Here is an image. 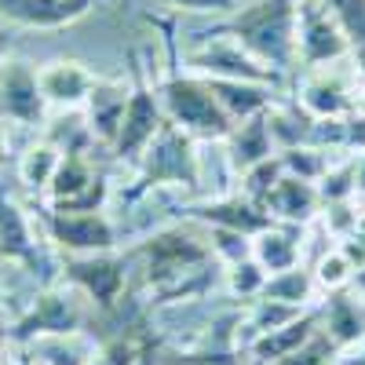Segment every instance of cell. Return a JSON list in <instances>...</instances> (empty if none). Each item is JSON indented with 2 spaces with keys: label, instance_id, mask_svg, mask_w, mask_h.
<instances>
[{
  "label": "cell",
  "instance_id": "cell-5",
  "mask_svg": "<svg viewBox=\"0 0 365 365\" xmlns=\"http://www.w3.org/2000/svg\"><path fill=\"white\" fill-rule=\"evenodd\" d=\"M182 70L208 81H252V84H270V88H278L285 77L274 66L259 63L234 37H220V34H205L194 48L182 51Z\"/></svg>",
  "mask_w": 365,
  "mask_h": 365
},
{
  "label": "cell",
  "instance_id": "cell-23",
  "mask_svg": "<svg viewBox=\"0 0 365 365\" xmlns=\"http://www.w3.org/2000/svg\"><path fill=\"white\" fill-rule=\"evenodd\" d=\"M318 329H322V314L307 311V314H299L292 325H282L274 332H263V336H252L249 340V354L256 358V365H274V361L296 354Z\"/></svg>",
  "mask_w": 365,
  "mask_h": 365
},
{
  "label": "cell",
  "instance_id": "cell-26",
  "mask_svg": "<svg viewBox=\"0 0 365 365\" xmlns=\"http://www.w3.org/2000/svg\"><path fill=\"white\" fill-rule=\"evenodd\" d=\"M318 292V282H314V270L307 267H289V270H278L270 274L267 285H263V296L267 299H278V303H289V307H311V299Z\"/></svg>",
  "mask_w": 365,
  "mask_h": 365
},
{
  "label": "cell",
  "instance_id": "cell-31",
  "mask_svg": "<svg viewBox=\"0 0 365 365\" xmlns=\"http://www.w3.org/2000/svg\"><path fill=\"white\" fill-rule=\"evenodd\" d=\"M146 347V336L143 332H128V336H113L106 344L96 347V354H91L84 365H135L139 351Z\"/></svg>",
  "mask_w": 365,
  "mask_h": 365
},
{
  "label": "cell",
  "instance_id": "cell-37",
  "mask_svg": "<svg viewBox=\"0 0 365 365\" xmlns=\"http://www.w3.org/2000/svg\"><path fill=\"white\" fill-rule=\"evenodd\" d=\"M354 197H365V150L354 158Z\"/></svg>",
  "mask_w": 365,
  "mask_h": 365
},
{
  "label": "cell",
  "instance_id": "cell-44",
  "mask_svg": "<svg viewBox=\"0 0 365 365\" xmlns=\"http://www.w3.org/2000/svg\"><path fill=\"white\" fill-rule=\"evenodd\" d=\"M0 303H4V289H0Z\"/></svg>",
  "mask_w": 365,
  "mask_h": 365
},
{
  "label": "cell",
  "instance_id": "cell-6",
  "mask_svg": "<svg viewBox=\"0 0 365 365\" xmlns=\"http://www.w3.org/2000/svg\"><path fill=\"white\" fill-rule=\"evenodd\" d=\"M351 55V37L325 0H299L296 8V66L322 70Z\"/></svg>",
  "mask_w": 365,
  "mask_h": 365
},
{
  "label": "cell",
  "instance_id": "cell-32",
  "mask_svg": "<svg viewBox=\"0 0 365 365\" xmlns=\"http://www.w3.org/2000/svg\"><path fill=\"white\" fill-rule=\"evenodd\" d=\"M351 274H354V267H351V259L344 256V249H329V252H322L318 263H314V282H318V289H325V292L347 289V285H351Z\"/></svg>",
  "mask_w": 365,
  "mask_h": 365
},
{
  "label": "cell",
  "instance_id": "cell-34",
  "mask_svg": "<svg viewBox=\"0 0 365 365\" xmlns=\"http://www.w3.org/2000/svg\"><path fill=\"white\" fill-rule=\"evenodd\" d=\"M351 37V51L365 44V0H325Z\"/></svg>",
  "mask_w": 365,
  "mask_h": 365
},
{
  "label": "cell",
  "instance_id": "cell-1",
  "mask_svg": "<svg viewBox=\"0 0 365 365\" xmlns=\"http://www.w3.org/2000/svg\"><path fill=\"white\" fill-rule=\"evenodd\" d=\"M143 270V285L154 296L187 299L205 289L208 274L220 267V256L212 249V237L205 241L190 227H161L132 252Z\"/></svg>",
  "mask_w": 365,
  "mask_h": 365
},
{
  "label": "cell",
  "instance_id": "cell-7",
  "mask_svg": "<svg viewBox=\"0 0 365 365\" xmlns=\"http://www.w3.org/2000/svg\"><path fill=\"white\" fill-rule=\"evenodd\" d=\"M84 329V303L73 285H48L34 296L29 311L11 325L8 336L15 344H37L55 336H81Z\"/></svg>",
  "mask_w": 365,
  "mask_h": 365
},
{
  "label": "cell",
  "instance_id": "cell-42",
  "mask_svg": "<svg viewBox=\"0 0 365 365\" xmlns=\"http://www.w3.org/2000/svg\"><path fill=\"white\" fill-rule=\"evenodd\" d=\"M354 110L365 113V84H358V91H354Z\"/></svg>",
  "mask_w": 365,
  "mask_h": 365
},
{
  "label": "cell",
  "instance_id": "cell-24",
  "mask_svg": "<svg viewBox=\"0 0 365 365\" xmlns=\"http://www.w3.org/2000/svg\"><path fill=\"white\" fill-rule=\"evenodd\" d=\"M208 88H212V96H216V103L223 106V113L234 120V125L267 113L274 106V96H278L270 84H252V81H208Z\"/></svg>",
  "mask_w": 365,
  "mask_h": 365
},
{
  "label": "cell",
  "instance_id": "cell-33",
  "mask_svg": "<svg viewBox=\"0 0 365 365\" xmlns=\"http://www.w3.org/2000/svg\"><path fill=\"white\" fill-rule=\"evenodd\" d=\"M282 175H285L282 158L274 154L270 161H263V165H256V168H249V172H241V194H245L249 201H256V205H263L267 194L274 190V182H278Z\"/></svg>",
  "mask_w": 365,
  "mask_h": 365
},
{
  "label": "cell",
  "instance_id": "cell-11",
  "mask_svg": "<svg viewBox=\"0 0 365 365\" xmlns=\"http://www.w3.org/2000/svg\"><path fill=\"white\" fill-rule=\"evenodd\" d=\"M63 282L84 292L103 311H113L128 289V256L117 252H91V256H66Z\"/></svg>",
  "mask_w": 365,
  "mask_h": 365
},
{
  "label": "cell",
  "instance_id": "cell-25",
  "mask_svg": "<svg viewBox=\"0 0 365 365\" xmlns=\"http://www.w3.org/2000/svg\"><path fill=\"white\" fill-rule=\"evenodd\" d=\"M311 125H314V117L299 103H278L274 99V106L267 110V128H270V139H274V146H278V154L289 150V146L307 143L311 139Z\"/></svg>",
  "mask_w": 365,
  "mask_h": 365
},
{
  "label": "cell",
  "instance_id": "cell-13",
  "mask_svg": "<svg viewBox=\"0 0 365 365\" xmlns=\"http://www.w3.org/2000/svg\"><path fill=\"white\" fill-rule=\"evenodd\" d=\"M190 216L212 230H230V234H241V237H256L259 230H267L274 220H270V212L256 201H249L245 194H223V197H212L205 205H194L190 208Z\"/></svg>",
  "mask_w": 365,
  "mask_h": 365
},
{
  "label": "cell",
  "instance_id": "cell-8",
  "mask_svg": "<svg viewBox=\"0 0 365 365\" xmlns=\"http://www.w3.org/2000/svg\"><path fill=\"white\" fill-rule=\"evenodd\" d=\"M165 120L168 117L161 110L158 88L143 77V70H135V81L128 84V106H125V117H120V128H117V139L110 146V154L117 161H139L143 150L161 132Z\"/></svg>",
  "mask_w": 365,
  "mask_h": 365
},
{
  "label": "cell",
  "instance_id": "cell-41",
  "mask_svg": "<svg viewBox=\"0 0 365 365\" xmlns=\"http://www.w3.org/2000/svg\"><path fill=\"white\" fill-rule=\"evenodd\" d=\"M344 365H365V344H358V351H354V354H347V358H344Z\"/></svg>",
  "mask_w": 365,
  "mask_h": 365
},
{
  "label": "cell",
  "instance_id": "cell-4",
  "mask_svg": "<svg viewBox=\"0 0 365 365\" xmlns=\"http://www.w3.org/2000/svg\"><path fill=\"white\" fill-rule=\"evenodd\" d=\"M150 187H182V190L201 187L197 139L175 128L172 120H165L154 143L139 158V190H150Z\"/></svg>",
  "mask_w": 365,
  "mask_h": 365
},
{
  "label": "cell",
  "instance_id": "cell-21",
  "mask_svg": "<svg viewBox=\"0 0 365 365\" xmlns=\"http://www.w3.org/2000/svg\"><path fill=\"white\" fill-rule=\"evenodd\" d=\"M223 146H227V165L237 175L256 168V165H263V161H270L274 154H278V146H274V139H270V128H267V113L234 125L230 135L223 139Z\"/></svg>",
  "mask_w": 365,
  "mask_h": 365
},
{
  "label": "cell",
  "instance_id": "cell-17",
  "mask_svg": "<svg viewBox=\"0 0 365 365\" xmlns=\"http://www.w3.org/2000/svg\"><path fill=\"white\" fill-rule=\"evenodd\" d=\"M263 208L270 212L274 223H292V227H307L314 223V216L322 212V194H318V182H307L299 175H282L274 182V190L267 194Z\"/></svg>",
  "mask_w": 365,
  "mask_h": 365
},
{
  "label": "cell",
  "instance_id": "cell-39",
  "mask_svg": "<svg viewBox=\"0 0 365 365\" xmlns=\"http://www.w3.org/2000/svg\"><path fill=\"white\" fill-rule=\"evenodd\" d=\"M11 44H15V37H11V29L0 22V63H4V58L11 55Z\"/></svg>",
  "mask_w": 365,
  "mask_h": 365
},
{
  "label": "cell",
  "instance_id": "cell-12",
  "mask_svg": "<svg viewBox=\"0 0 365 365\" xmlns=\"http://www.w3.org/2000/svg\"><path fill=\"white\" fill-rule=\"evenodd\" d=\"M0 120H11L19 128H41L48 120L41 77L26 58L8 55L0 63Z\"/></svg>",
  "mask_w": 365,
  "mask_h": 365
},
{
  "label": "cell",
  "instance_id": "cell-2",
  "mask_svg": "<svg viewBox=\"0 0 365 365\" xmlns=\"http://www.w3.org/2000/svg\"><path fill=\"white\" fill-rule=\"evenodd\" d=\"M296 8L299 0H249V4H237L208 34L234 37L259 63L289 73L296 66Z\"/></svg>",
  "mask_w": 365,
  "mask_h": 365
},
{
  "label": "cell",
  "instance_id": "cell-14",
  "mask_svg": "<svg viewBox=\"0 0 365 365\" xmlns=\"http://www.w3.org/2000/svg\"><path fill=\"white\" fill-rule=\"evenodd\" d=\"M354 91L358 84L340 77L332 66H322V70H307L303 84L296 88V103L311 117H347L354 110Z\"/></svg>",
  "mask_w": 365,
  "mask_h": 365
},
{
  "label": "cell",
  "instance_id": "cell-36",
  "mask_svg": "<svg viewBox=\"0 0 365 365\" xmlns=\"http://www.w3.org/2000/svg\"><path fill=\"white\" fill-rule=\"evenodd\" d=\"M344 150H365V113H358V110H351L347 117H344Z\"/></svg>",
  "mask_w": 365,
  "mask_h": 365
},
{
  "label": "cell",
  "instance_id": "cell-16",
  "mask_svg": "<svg viewBox=\"0 0 365 365\" xmlns=\"http://www.w3.org/2000/svg\"><path fill=\"white\" fill-rule=\"evenodd\" d=\"M96 4L99 0H0V19L22 29H63Z\"/></svg>",
  "mask_w": 365,
  "mask_h": 365
},
{
  "label": "cell",
  "instance_id": "cell-19",
  "mask_svg": "<svg viewBox=\"0 0 365 365\" xmlns=\"http://www.w3.org/2000/svg\"><path fill=\"white\" fill-rule=\"evenodd\" d=\"M0 259L22 263L26 270L41 267V241L26 208L11 197H0Z\"/></svg>",
  "mask_w": 365,
  "mask_h": 365
},
{
  "label": "cell",
  "instance_id": "cell-18",
  "mask_svg": "<svg viewBox=\"0 0 365 365\" xmlns=\"http://www.w3.org/2000/svg\"><path fill=\"white\" fill-rule=\"evenodd\" d=\"M37 77H41L44 103L55 110H81L91 84H96V73L77 58H55L44 70H37Z\"/></svg>",
  "mask_w": 365,
  "mask_h": 365
},
{
  "label": "cell",
  "instance_id": "cell-27",
  "mask_svg": "<svg viewBox=\"0 0 365 365\" xmlns=\"http://www.w3.org/2000/svg\"><path fill=\"white\" fill-rule=\"evenodd\" d=\"M58 161H63V150H58L51 139H41L34 146H26V154L19 158V179L26 182V190L48 194Z\"/></svg>",
  "mask_w": 365,
  "mask_h": 365
},
{
  "label": "cell",
  "instance_id": "cell-22",
  "mask_svg": "<svg viewBox=\"0 0 365 365\" xmlns=\"http://www.w3.org/2000/svg\"><path fill=\"white\" fill-rule=\"evenodd\" d=\"M252 259H256L267 274L299 267V259H303V227L270 223L267 230H259V234L252 237Z\"/></svg>",
  "mask_w": 365,
  "mask_h": 365
},
{
  "label": "cell",
  "instance_id": "cell-9",
  "mask_svg": "<svg viewBox=\"0 0 365 365\" xmlns=\"http://www.w3.org/2000/svg\"><path fill=\"white\" fill-rule=\"evenodd\" d=\"M44 234L55 249L66 256H91V252H113L117 249V227L103 212H63V208H44L41 212Z\"/></svg>",
  "mask_w": 365,
  "mask_h": 365
},
{
  "label": "cell",
  "instance_id": "cell-35",
  "mask_svg": "<svg viewBox=\"0 0 365 365\" xmlns=\"http://www.w3.org/2000/svg\"><path fill=\"white\" fill-rule=\"evenodd\" d=\"M168 11H194V15H230L237 0H158Z\"/></svg>",
  "mask_w": 365,
  "mask_h": 365
},
{
  "label": "cell",
  "instance_id": "cell-30",
  "mask_svg": "<svg viewBox=\"0 0 365 365\" xmlns=\"http://www.w3.org/2000/svg\"><path fill=\"white\" fill-rule=\"evenodd\" d=\"M267 278H270V274H267L252 256L227 263V292H230V296H237V299H259V296H263Z\"/></svg>",
  "mask_w": 365,
  "mask_h": 365
},
{
  "label": "cell",
  "instance_id": "cell-43",
  "mask_svg": "<svg viewBox=\"0 0 365 365\" xmlns=\"http://www.w3.org/2000/svg\"><path fill=\"white\" fill-rule=\"evenodd\" d=\"M8 161V135H4V128H0V165Z\"/></svg>",
  "mask_w": 365,
  "mask_h": 365
},
{
  "label": "cell",
  "instance_id": "cell-28",
  "mask_svg": "<svg viewBox=\"0 0 365 365\" xmlns=\"http://www.w3.org/2000/svg\"><path fill=\"white\" fill-rule=\"evenodd\" d=\"M299 314H307V311L259 296V299H252V307H249V314H245V329H252V336H263V332H274V329H282V325H292Z\"/></svg>",
  "mask_w": 365,
  "mask_h": 365
},
{
  "label": "cell",
  "instance_id": "cell-15",
  "mask_svg": "<svg viewBox=\"0 0 365 365\" xmlns=\"http://www.w3.org/2000/svg\"><path fill=\"white\" fill-rule=\"evenodd\" d=\"M128 106V81H113V77H96L88 99H84V125L91 132V143H103L106 150L117 139L120 117Z\"/></svg>",
  "mask_w": 365,
  "mask_h": 365
},
{
  "label": "cell",
  "instance_id": "cell-40",
  "mask_svg": "<svg viewBox=\"0 0 365 365\" xmlns=\"http://www.w3.org/2000/svg\"><path fill=\"white\" fill-rule=\"evenodd\" d=\"M351 289H354L358 296H365V263H361V267L351 274Z\"/></svg>",
  "mask_w": 365,
  "mask_h": 365
},
{
  "label": "cell",
  "instance_id": "cell-3",
  "mask_svg": "<svg viewBox=\"0 0 365 365\" xmlns=\"http://www.w3.org/2000/svg\"><path fill=\"white\" fill-rule=\"evenodd\" d=\"M158 96H161L165 117L175 128L194 135L197 143H223L234 128V120L223 113V106L212 96L208 81L190 70H172L158 84Z\"/></svg>",
  "mask_w": 365,
  "mask_h": 365
},
{
  "label": "cell",
  "instance_id": "cell-38",
  "mask_svg": "<svg viewBox=\"0 0 365 365\" xmlns=\"http://www.w3.org/2000/svg\"><path fill=\"white\" fill-rule=\"evenodd\" d=\"M135 365H161V358H158V347H154V340H146V347L139 351Z\"/></svg>",
  "mask_w": 365,
  "mask_h": 365
},
{
  "label": "cell",
  "instance_id": "cell-20",
  "mask_svg": "<svg viewBox=\"0 0 365 365\" xmlns=\"http://www.w3.org/2000/svg\"><path fill=\"white\" fill-rule=\"evenodd\" d=\"M322 314V332L325 340L336 347V351H354L358 344H365V307L358 303L354 292L340 289V292H329Z\"/></svg>",
  "mask_w": 365,
  "mask_h": 365
},
{
  "label": "cell",
  "instance_id": "cell-29",
  "mask_svg": "<svg viewBox=\"0 0 365 365\" xmlns=\"http://www.w3.org/2000/svg\"><path fill=\"white\" fill-rule=\"evenodd\" d=\"M282 168L289 172V175H299V179H307V182H322V175L329 172V150H318V146H289V150H282Z\"/></svg>",
  "mask_w": 365,
  "mask_h": 365
},
{
  "label": "cell",
  "instance_id": "cell-10",
  "mask_svg": "<svg viewBox=\"0 0 365 365\" xmlns=\"http://www.w3.org/2000/svg\"><path fill=\"white\" fill-rule=\"evenodd\" d=\"M110 197V182L103 172L91 168V158L84 150H63V161L55 168V179L48 187L51 208L63 212H103Z\"/></svg>",
  "mask_w": 365,
  "mask_h": 365
}]
</instances>
